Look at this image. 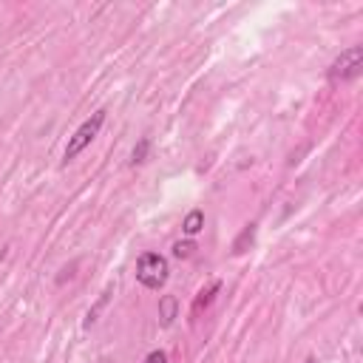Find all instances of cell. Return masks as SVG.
Returning <instances> with one entry per match:
<instances>
[{
	"instance_id": "obj_1",
	"label": "cell",
	"mask_w": 363,
	"mask_h": 363,
	"mask_svg": "<svg viewBox=\"0 0 363 363\" xmlns=\"http://www.w3.org/2000/svg\"><path fill=\"white\" fill-rule=\"evenodd\" d=\"M102 125H105V111L99 108V111H94L71 136H68V145H65V150H62V162L68 164V162H74L96 136H99V130H102Z\"/></svg>"
},
{
	"instance_id": "obj_2",
	"label": "cell",
	"mask_w": 363,
	"mask_h": 363,
	"mask_svg": "<svg viewBox=\"0 0 363 363\" xmlns=\"http://www.w3.org/2000/svg\"><path fill=\"white\" fill-rule=\"evenodd\" d=\"M167 258L159 255V252H142L139 261H136V281L145 286V289H159L164 286L167 281Z\"/></svg>"
},
{
	"instance_id": "obj_3",
	"label": "cell",
	"mask_w": 363,
	"mask_h": 363,
	"mask_svg": "<svg viewBox=\"0 0 363 363\" xmlns=\"http://www.w3.org/2000/svg\"><path fill=\"white\" fill-rule=\"evenodd\" d=\"M363 71V45H349L346 51H340V57L329 65V79L335 82H346L360 77Z\"/></svg>"
},
{
	"instance_id": "obj_4",
	"label": "cell",
	"mask_w": 363,
	"mask_h": 363,
	"mask_svg": "<svg viewBox=\"0 0 363 363\" xmlns=\"http://www.w3.org/2000/svg\"><path fill=\"white\" fill-rule=\"evenodd\" d=\"M176 309H179V301L173 295H164L162 303H159V318H162V326H170L173 318H176Z\"/></svg>"
},
{
	"instance_id": "obj_5",
	"label": "cell",
	"mask_w": 363,
	"mask_h": 363,
	"mask_svg": "<svg viewBox=\"0 0 363 363\" xmlns=\"http://www.w3.org/2000/svg\"><path fill=\"white\" fill-rule=\"evenodd\" d=\"M201 227H204V213H201V210H190V213L184 216V221H182V230H184L187 235H196Z\"/></svg>"
},
{
	"instance_id": "obj_6",
	"label": "cell",
	"mask_w": 363,
	"mask_h": 363,
	"mask_svg": "<svg viewBox=\"0 0 363 363\" xmlns=\"http://www.w3.org/2000/svg\"><path fill=\"white\" fill-rule=\"evenodd\" d=\"M218 286H221V284H218V281H213V284H210L207 289H201V292H199V298H196V312H199L201 306H207V303L213 301V295L218 292Z\"/></svg>"
},
{
	"instance_id": "obj_7",
	"label": "cell",
	"mask_w": 363,
	"mask_h": 363,
	"mask_svg": "<svg viewBox=\"0 0 363 363\" xmlns=\"http://www.w3.org/2000/svg\"><path fill=\"white\" fill-rule=\"evenodd\" d=\"M193 250H196L193 241H176V244H173V255H176V258H190Z\"/></svg>"
},
{
	"instance_id": "obj_8",
	"label": "cell",
	"mask_w": 363,
	"mask_h": 363,
	"mask_svg": "<svg viewBox=\"0 0 363 363\" xmlns=\"http://www.w3.org/2000/svg\"><path fill=\"white\" fill-rule=\"evenodd\" d=\"M147 147H150V142H147V139H139V145H136V147H133V153H130V162H133V164L145 162V156H147Z\"/></svg>"
},
{
	"instance_id": "obj_9",
	"label": "cell",
	"mask_w": 363,
	"mask_h": 363,
	"mask_svg": "<svg viewBox=\"0 0 363 363\" xmlns=\"http://www.w3.org/2000/svg\"><path fill=\"white\" fill-rule=\"evenodd\" d=\"M252 235H255V224L244 227V233L238 235V241H235V247H233V250H235V252H244V244H247V241L252 244Z\"/></svg>"
},
{
	"instance_id": "obj_10",
	"label": "cell",
	"mask_w": 363,
	"mask_h": 363,
	"mask_svg": "<svg viewBox=\"0 0 363 363\" xmlns=\"http://www.w3.org/2000/svg\"><path fill=\"white\" fill-rule=\"evenodd\" d=\"M145 363H167V354H164L162 349H156V352H150V354L145 357Z\"/></svg>"
},
{
	"instance_id": "obj_11",
	"label": "cell",
	"mask_w": 363,
	"mask_h": 363,
	"mask_svg": "<svg viewBox=\"0 0 363 363\" xmlns=\"http://www.w3.org/2000/svg\"><path fill=\"white\" fill-rule=\"evenodd\" d=\"M303 363H315V357H306V360H303Z\"/></svg>"
}]
</instances>
